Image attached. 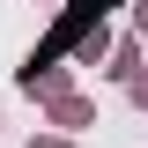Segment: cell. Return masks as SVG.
I'll list each match as a JSON object with an SVG mask.
<instances>
[{"instance_id": "cell-2", "label": "cell", "mask_w": 148, "mask_h": 148, "mask_svg": "<svg viewBox=\"0 0 148 148\" xmlns=\"http://www.w3.org/2000/svg\"><path fill=\"white\" fill-rule=\"evenodd\" d=\"M141 22H148V8H141Z\"/></svg>"}, {"instance_id": "cell-1", "label": "cell", "mask_w": 148, "mask_h": 148, "mask_svg": "<svg viewBox=\"0 0 148 148\" xmlns=\"http://www.w3.org/2000/svg\"><path fill=\"white\" fill-rule=\"evenodd\" d=\"M30 148H59V141H30Z\"/></svg>"}]
</instances>
